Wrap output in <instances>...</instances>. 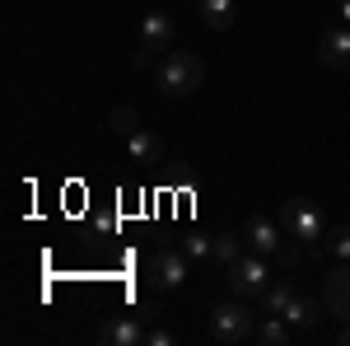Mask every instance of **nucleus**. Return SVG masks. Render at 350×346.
Wrapping results in <instances>:
<instances>
[{
  "label": "nucleus",
  "instance_id": "obj_1",
  "mask_svg": "<svg viewBox=\"0 0 350 346\" xmlns=\"http://www.w3.org/2000/svg\"><path fill=\"white\" fill-rule=\"evenodd\" d=\"M154 75H159V89L168 99H187L201 89L206 80V61L196 52H163V61L154 66Z\"/></svg>",
  "mask_w": 350,
  "mask_h": 346
},
{
  "label": "nucleus",
  "instance_id": "obj_2",
  "mask_svg": "<svg viewBox=\"0 0 350 346\" xmlns=\"http://www.w3.org/2000/svg\"><path fill=\"white\" fill-rule=\"evenodd\" d=\"M211 337L224 346H239V342H252L257 337V319H252V299H224L211 309Z\"/></svg>",
  "mask_w": 350,
  "mask_h": 346
},
{
  "label": "nucleus",
  "instance_id": "obj_3",
  "mask_svg": "<svg viewBox=\"0 0 350 346\" xmlns=\"http://www.w3.org/2000/svg\"><path fill=\"white\" fill-rule=\"evenodd\" d=\"M280 225H285L290 239H299L304 248H308V258H318L327 225H323V215H318L313 201H304V197H285V201H280Z\"/></svg>",
  "mask_w": 350,
  "mask_h": 346
},
{
  "label": "nucleus",
  "instance_id": "obj_4",
  "mask_svg": "<svg viewBox=\"0 0 350 346\" xmlns=\"http://www.w3.org/2000/svg\"><path fill=\"white\" fill-rule=\"evenodd\" d=\"M229 295H239V299H262L267 295V286L275 281L271 276V258L267 253H243L239 262L229 267Z\"/></svg>",
  "mask_w": 350,
  "mask_h": 346
},
{
  "label": "nucleus",
  "instance_id": "obj_5",
  "mask_svg": "<svg viewBox=\"0 0 350 346\" xmlns=\"http://www.w3.org/2000/svg\"><path fill=\"white\" fill-rule=\"evenodd\" d=\"M243 239H247V248L252 253H267L271 262H275V253L285 248V225L280 220H271V215H247V225H243Z\"/></svg>",
  "mask_w": 350,
  "mask_h": 346
},
{
  "label": "nucleus",
  "instance_id": "obj_6",
  "mask_svg": "<svg viewBox=\"0 0 350 346\" xmlns=\"http://www.w3.org/2000/svg\"><path fill=\"white\" fill-rule=\"evenodd\" d=\"M150 286L154 291H178L183 281H187V253H178V248H159L154 258H150Z\"/></svg>",
  "mask_w": 350,
  "mask_h": 346
},
{
  "label": "nucleus",
  "instance_id": "obj_7",
  "mask_svg": "<svg viewBox=\"0 0 350 346\" xmlns=\"http://www.w3.org/2000/svg\"><path fill=\"white\" fill-rule=\"evenodd\" d=\"M323 304L332 319L350 323V262H336L323 281Z\"/></svg>",
  "mask_w": 350,
  "mask_h": 346
},
{
  "label": "nucleus",
  "instance_id": "obj_8",
  "mask_svg": "<svg viewBox=\"0 0 350 346\" xmlns=\"http://www.w3.org/2000/svg\"><path fill=\"white\" fill-rule=\"evenodd\" d=\"M323 314H327L323 299H308V295H299V291L290 295V299H285V309H280V319L290 323L295 332H313V328L323 323Z\"/></svg>",
  "mask_w": 350,
  "mask_h": 346
},
{
  "label": "nucleus",
  "instance_id": "obj_9",
  "mask_svg": "<svg viewBox=\"0 0 350 346\" xmlns=\"http://www.w3.org/2000/svg\"><path fill=\"white\" fill-rule=\"evenodd\" d=\"M140 47L154 52V56L173 52V19H168L163 10H150V14L140 19Z\"/></svg>",
  "mask_w": 350,
  "mask_h": 346
},
{
  "label": "nucleus",
  "instance_id": "obj_10",
  "mask_svg": "<svg viewBox=\"0 0 350 346\" xmlns=\"http://www.w3.org/2000/svg\"><path fill=\"white\" fill-rule=\"evenodd\" d=\"M318 61L332 71H346L350 66V24H336L318 38Z\"/></svg>",
  "mask_w": 350,
  "mask_h": 346
},
{
  "label": "nucleus",
  "instance_id": "obj_11",
  "mask_svg": "<svg viewBox=\"0 0 350 346\" xmlns=\"http://www.w3.org/2000/svg\"><path fill=\"white\" fill-rule=\"evenodd\" d=\"M145 332H150V323L140 319V314H131V319H112L98 328V342L103 346H140L145 342Z\"/></svg>",
  "mask_w": 350,
  "mask_h": 346
},
{
  "label": "nucleus",
  "instance_id": "obj_12",
  "mask_svg": "<svg viewBox=\"0 0 350 346\" xmlns=\"http://www.w3.org/2000/svg\"><path fill=\"white\" fill-rule=\"evenodd\" d=\"M126 150H131L135 164H159V160H163V140L150 132V127H140V132L126 136Z\"/></svg>",
  "mask_w": 350,
  "mask_h": 346
},
{
  "label": "nucleus",
  "instance_id": "obj_13",
  "mask_svg": "<svg viewBox=\"0 0 350 346\" xmlns=\"http://www.w3.org/2000/svg\"><path fill=\"white\" fill-rule=\"evenodd\" d=\"M290 332H295V328L280 319V314H267V319L257 323V337H252V342H262V346H285V342H290Z\"/></svg>",
  "mask_w": 350,
  "mask_h": 346
},
{
  "label": "nucleus",
  "instance_id": "obj_14",
  "mask_svg": "<svg viewBox=\"0 0 350 346\" xmlns=\"http://www.w3.org/2000/svg\"><path fill=\"white\" fill-rule=\"evenodd\" d=\"M234 14H239V10H234V0H201V24L215 28V33L234 24Z\"/></svg>",
  "mask_w": 350,
  "mask_h": 346
},
{
  "label": "nucleus",
  "instance_id": "obj_15",
  "mask_svg": "<svg viewBox=\"0 0 350 346\" xmlns=\"http://www.w3.org/2000/svg\"><path fill=\"white\" fill-rule=\"evenodd\" d=\"M211 243H215V262L234 267L243 258V243H247V239H243V234H234V230H224V234H215Z\"/></svg>",
  "mask_w": 350,
  "mask_h": 346
},
{
  "label": "nucleus",
  "instance_id": "obj_16",
  "mask_svg": "<svg viewBox=\"0 0 350 346\" xmlns=\"http://www.w3.org/2000/svg\"><path fill=\"white\" fill-rule=\"evenodd\" d=\"M323 248L336 258V262H350V225H332L323 234Z\"/></svg>",
  "mask_w": 350,
  "mask_h": 346
},
{
  "label": "nucleus",
  "instance_id": "obj_17",
  "mask_svg": "<svg viewBox=\"0 0 350 346\" xmlns=\"http://www.w3.org/2000/svg\"><path fill=\"white\" fill-rule=\"evenodd\" d=\"M112 132H117V136L140 132V112H135L131 103H117V108H112Z\"/></svg>",
  "mask_w": 350,
  "mask_h": 346
},
{
  "label": "nucleus",
  "instance_id": "obj_18",
  "mask_svg": "<svg viewBox=\"0 0 350 346\" xmlns=\"http://www.w3.org/2000/svg\"><path fill=\"white\" fill-rule=\"evenodd\" d=\"M183 253L196 258V262H215V243L206 239V234H187V239H183Z\"/></svg>",
  "mask_w": 350,
  "mask_h": 346
},
{
  "label": "nucleus",
  "instance_id": "obj_19",
  "mask_svg": "<svg viewBox=\"0 0 350 346\" xmlns=\"http://www.w3.org/2000/svg\"><path fill=\"white\" fill-rule=\"evenodd\" d=\"M173 342H178L173 328H150V332H145V346H173Z\"/></svg>",
  "mask_w": 350,
  "mask_h": 346
},
{
  "label": "nucleus",
  "instance_id": "obj_20",
  "mask_svg": "<svg viewBox=\"0 0 350 346\" xmlns=\"http://www.w3.org/2000/svg\"><path fill=\"white\" fill-rule=\"evenodd\" d=\"M336 14H341V24H350V0H336Z\"/></svg>",
  "mask_w": 350,
  "mask_h": 346
},
{
  "label": "nucleus",
  "instance_id": "obj_21",
  "mask_svg": "<svg viewBox=\"0 0 350 346\" xmlns=\"http://www.w3.org/2000/svg\"><path fill=\"white\" fill-rule=\"evenodd\" d=\"M341 342H346V346H350V323H346V328H341Z\"/></svg>",
  "mask_w": 350,
  "mask_h": 346
}]
</instances>
